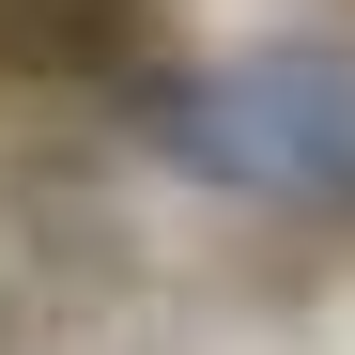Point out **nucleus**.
Instances as JSON below:
<instances>
[{
	"label": "nucleus",
	"mask_w": 355,
	"mask_h": 355,
	"mask_svg": "<svg viewBox=\"0 0 355 355\" xmlns=\"http://www.w3.org/2000/svg\"><path fill=\"white\" fill-rule=\"evenodd\" d=\"M155 139L201 186H248V201H355V46H324V31L232 46L155 108Z\"/></svg>",
	"instance_id": "1"
},
{
	"label": "nucleus",
	"mask_w": 355,
	"mask_h": 355,
	"mask_svg": "<svg viewBox=\"0 0 355 355\" xmlns=\"http://www.w3.org/2000/svg\"><path fill=\"white\" fill-rule=\"evenodd\" d=\"M139 0H0V78H108Z\"/></svg>",
	"instance_id": "2"
}]
</instances>
